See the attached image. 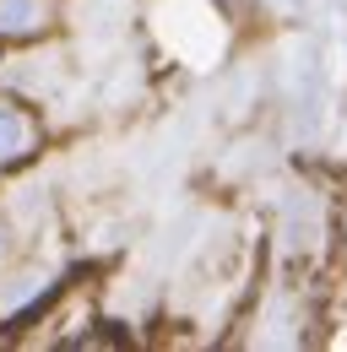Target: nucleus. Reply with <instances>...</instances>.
Returning a JSON list of instances; mask_svg holds the SVG:
<instances>
[{
  "label": "nucleus",
  "instance_id": "nucleus-2",
  "mask_svg": "<svg viewBox=\"0 0 347 352\" xmlns=\"http://www.w3.org/2000/svg\"><path fill=\"white\" fill-rule=\"evenodd\" d=\"M33 152V120L22 114V109H11V103H0V168H11V163H22Z\"/></svg>",
  "mask_w": 347,
  "mask_h": 352
},
{
  "label": "nucleus",
  "instance_id": "nucleus-3",
  "mask_svg": "<svg viewBox=\"0 0 347 352\" xmlns=\"http://www.w3.org/2000/svg\"><path fill=\"white\" fill-rule=\"evenodd\" d=\"M0 250H6V233H0Z\"/></svg>",
  "mask_w": 347,
  "mask_h": 352
},
{
  "label": "nucleus",
  "instance_id": "nucleus-1",
  "mask_svg": "<svg viewBox=\"0 0 347 352\" xmlns=\"http://www.w3.org/2000/svg\"><path fill=\"white\" fill-rule=\"evenodd\" d=\"M49 22V0H0V38H33Z\"/></svg>",
  "mask_w": 347,
  "mask_h": 352
}]
</instances>
